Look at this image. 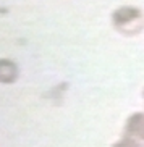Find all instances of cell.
<instances>
[{"label":"cell","mask_w":144,"mask_h":147,"mask_svg":"<svg viewBox=\"0 0 144 147\" xmlns=\"http://www.w3.org/2000/svg\"><path fill=\"white\" fill-rule=\"evenodd\" d=\"M114 147H139V146H138L135 141H131V139H123L122 142H118L117 146H114Z\"/></svg>","instance_id":"7a4b0ae2"},{"label":"cell","mask_w":144,"mask_h":147,"mask_svg":"<svg viewBox=\"0 0 144 147\" xmlns=\"http://www.w3.org/2000/svg\"><path fill=\"white\" fill-rule=\"evenodd\" d=\"M126 129L133 136H139L144 139V115H133L126 125Z\"/></svg>","instance_id":"6da1fadb"}]
</instances>
